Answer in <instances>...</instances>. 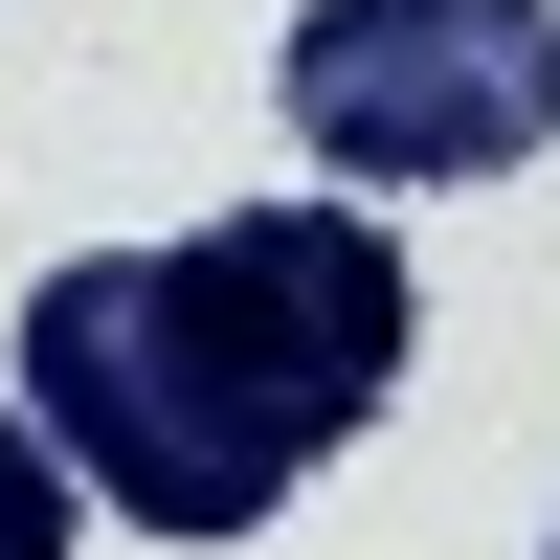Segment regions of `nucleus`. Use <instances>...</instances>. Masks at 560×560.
Segmentation results:
<instances>
[{"label":"nucleus","mask_w":560,"mask_h":560,"mask_svg":"<svg viewBox=\"0 0 560 560\" xmlns=\"http://www.w3.org/2000/svg\"><path fill=\"white\" fill-rule=\"evenodd\" d=\"M68 448H45V404H0V560H68Z\"/></svg>","instance_id":"obj_3"},{"label":"nucleus","mask_w":560,"mask_h":560,"mask_svg":"<svg viewBox=\"0 0 560 560\" xmlns=\"http://www.w3.org/2000/svg\"><path fill=\"white\" fill-rule=\"evenodd\" d=\"M269 113H292V158L337 179H516L560 158V0H292V45H269Z\"/></svg>","instance_id":"obj_2"},{"label":"nucleus","mask_w":560,"mask_h":560,"mask_svg":"<svg viewBox=\"0 0 560 560\" xmlns=\"http://www.w3.org/2000/svg\"><path fill=\"white\" fill-rule=\"evenodd\" d=\"M538 560H560V538H538Z\"/></svg>","instance_id":"obj_4"},{"label":"nucleus","mask_w":560,"mask_h":560,"mask_svg":"<svg viewBox=\"0 0 560 560\" xmlns=\"http://www.w3.org/2000/svg\"><path fill=\"white\" fill-rule=\"evenodd\" d=\"M404 337H427V292H404L382 202L292 179V202H224L179 247H68L23 292V404L135 538L224 560L404 404Z\"/></svg>","instance_id":"obj_1"}]
</instances>
